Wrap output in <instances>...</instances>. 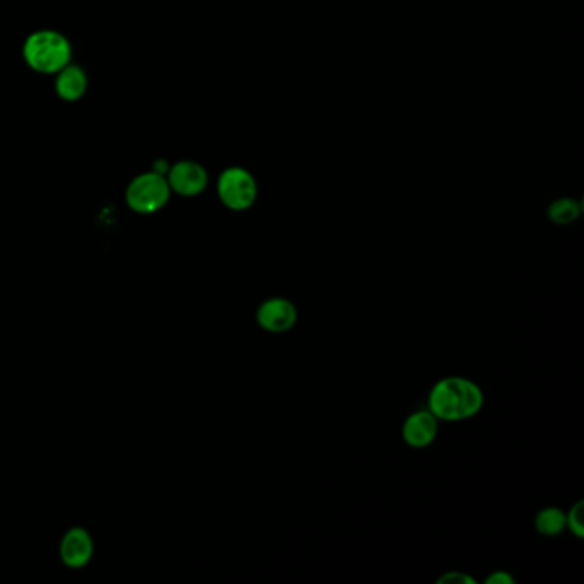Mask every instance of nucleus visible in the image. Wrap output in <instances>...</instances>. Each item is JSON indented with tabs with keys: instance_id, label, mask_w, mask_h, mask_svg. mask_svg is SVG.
<instances>
[{
	"instance_id": "nucleus-1",
	"label": "nucleus",
	"mask_w": 584,
	"mask_h": 584,
	"mask_svg": "<svg viewBox=\"0 0 584 584\" xmlns=\"http://www.w3.org/2000/svg\"><path fill=\"white\" fill-rule=\"evenodd\" d=\"M485 396L477 382L466 377H444L430 389L427 410L439 422L456 424L477 417L482 412Z\"/></svg>"
},
{
	"instance_id": "nucleus-2",
	"label": "nucleus",
	"mask_w": 584,
	"mask_h": 584,
	"mask_svg": "<svg viewBox=\"0 0 584 584\" xmlns=\"http://www.w3.org/2000/svg\"><path fill=\"white\" fill-rule=\"evenodd\" d=\"M71 43L57 31H36L24 43L26 64L40 74H57L71 62Z\"/></svg>"
},
{
	"instance_id": "nucleus-3",
	"label": "nucleus",
	"mask_w": 584,
	"mask_h": 584,
	"mask_svg": "<svg viewBox=\"0 0 584 584\" xmlns=\"http://www.w3.org/2000/svg\"><path fill=\"white\" fill-rule=\"evenodd\" d=\"M170 192L172 189L163 173H143L127 187L126 201L129 208L134 209L136 213L151 215L168 203Z\"/></svg>"
},
{
	"instance_id": "nucleus-4",
	"label": "nucleus",
	"mask_w": 584,
	"mask_h": 584,
	"mask_svg": "<svg viewBox=\"0 0 584 584\" xmlns=\"http://www.w3.org/2000/svg\"><path fill=\"white\" fill-rule=\"evenodd\" d=\"M257 182L249 170L230 167L218 179V196L221 203L232 211H245L257 201Z\"/></svg>"
},
{
	"instance_id": "nucleus-5",
	"label": "nucleus",
	"mask_w": 584,
	"mask_h": 584,
	"mask_svg": "<svg viewBox=\"0 0 584 584\" xmlns=\"http://www.w3.org/2000/svg\"><path fill=\"white\" fill-rule=\"evenodd\" d=\"M256 321L266 333H288L297 326L298 310L288 298L271 297L257 307Z\"/></svg>"
},
{
	"instance_id": "nucleus-6",
	"label": "nucleus",
	"mask_w": 584,
	"mask_h": 584,
	"mask_svg": "<svg viewBox=\"0 0 584 584\" xmlns=\"http://www.w3.org/2000/svg\"><path fill=\"white\" fill-rule=\"evenodd\" d=\"M167 182L180 196H197L208 187V172L196 161H179L168 170Z\"/></svg>"
},
{
	"instance_id": "nucleus-7",
	"label": "nucleus",
	"mask_w": 584,
	"mask_h": 584,
	"mask_svg": "<svg viewBox=\"0 0 584 584\" xmlns=\"http://www.w3.org/2000/svg\"><path fill=\"white\" fill-rule=\"evenodd\" d=\"M439 420L429 410H418L406 418L401 437L413 449H425L436 441Z\"/></svg>"
},
{
	"instance_id": "nucleus-8",
	"label": "nucleus",
	"mask_w": 584,
	"mask_h": 584,
	"mask_svg": "<svg viewBox=\"0 0 584 584\" xmlns=\"http://www.w3.org/2000/svg\"><path fill=\"white\" fill-rule=\"evenodd\" d=\"M93 555V540L83 528H72L60 543V557L67 567L79 569L90 562Z\"/></svg>"
},
{
	"instance_id": "nucleus-9",
	"label": "nucleus",
	"mask_w": 584,
	"mask_h": 584,
	"mask_svg": "<svg viewBox=\"0 0 584 584\" xmlns=\"http://www.w3.org/2000/svg\"><path fill=\"white\" fill-rule=\"evenodd\" d=\"M86 88H88V76L81 67L67 64L64 69L57 72L55 90L62 100L76 102L86 93Z\"/></svg>"
},
{
	"instance_id": "nucleus-10",
	"label": "nucleus",
	"mask_w": 584,
	"mask_h": 584,
	"mask_svg": "<svg viewBox=\"0 0 584 584\" xmlns=\"http://www.w3.org/2000/svg\"><path fill=\"white\" fill-rule=\"evenodd\" d=\"M535 528L543 537H557L566 531V513L559 507H545L535 518Z\"/></svg>"
},
{
	"instance_id": "nucleus-11",
	"label": "nucleus",
	"mask_w": 584,
	"mask_h": 584,
	"mask_svg": "<svg viewBox=\"0 0 584 584\" xmlns=\"http://www.w3.org/2000/svg\"><path fill=\"white\" fill-rule=\"evenodd\" d=\"M581 216V204L573 197H561L550 204L549 220L555 225H571Z\"/></svg>"
},
{
	"instance_id": "nucleus-12",
	"label": "nucleus",
	"mask_w": 584,
	"mask_h": 584,
	"mask_svg": "<svg viewBox=\"0 0 584 584\" xmlns=\"http://www.w3.org/2000/svg\"><path fill=\"white\" fill-rule=\"evenodd\" d=\"M566 530L571 531L574 537H584V501H578L566 513Z\"/></svg>"
},
{
	"instance_id": "nucleus-13",
	"label": "nucleus",
	"mask_w": 584,
	"mask_h": 584,
	"mask_svg": "<svg viewBox=\"0 0 584 584\" xmlns=\"http://www.w3.org/2000/svg\"><path fill=\"white\" fill-rule=\"evenodd\" d=\"M439 584H475L477 581L468 576L465 573H458V571H453V573L444 574L441 578L437 579Z\"/></svg>"
},
{
	"instance_id": "nucleus-14",
	"label": "nucleus",
	"mask_w": 584,
	"mask_h": 584,
	"mask_svg": "<svg viewBox=\"0 0 584 584\" xmlns=\"http://www.w3.org/2000/svg\"><path fill=\"white\" fill-rule=\"evenodd\" d=\"M487 584H513L514 578L511 574H507L506 571H495V573L490 574L489 578L485 579Z\"/></svg>"
}]
</instances>
